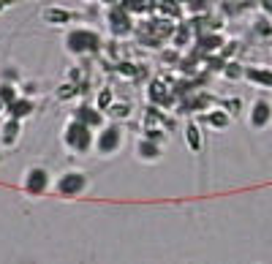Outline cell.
<instances>
[{
	"instance_id": "21",
	"label": "cell",
	"mask_w": 272,
	"mask_h": 264,
	"mask_svg": "<svg viewBox=\"0 0 272 264\" xmlns=\"http://www.w3.org/2000/svg\"><path fill=\"white\" fill-rule=\"evenodd\" d=\"M204 120H207V123H212V125H218V128L226 125V115H223V112H212V115H207Z\"/></svg>"
},
{
	"instance_id": "29",
	"label": "cell",
	"mask_w": 272,
	"mask_h": 264,
	"mask_svg": "<svg viewBox=\"0 0 272 264\" xmlns=\"http://www.w3.org/2000/svg\"><path fill=\"white\" fill-rule=\"evenodd\" d=\"M9 3H11V0H0V11H3L6 6H9Z\"/></svg>"
},
{
	"instance_id": "12",
	"label": "cell",
	"mask_w": 272,
	"mask_h": 264,
	"mask_svg": "<svg viewBox=\"0 0 272 264\" xmlns=\"http://www.w3.org/2000/svg\"><path fill=\"white\" fill-rule=\"evenodd\" d=\"M76 120H82L85 125H98L101 123V115L98 112H93V109H87V107H82L76 112Z\"/></svg>"
},
{
	"instance_id": "31",
	"label": "cell",
	"mask_w": 272,
	"mask_h": 264,
	"mask_svg": "<svg viewBox=\"0 0 272 264\" xmlns=\"http://www.w3.org/2000/svg\"><path fill=\"white\" fill-rule=\"evenodd\" d=\"M177 3H185V0H177Z\"/></svg>"
},
{
	"instance_id": "15",
	"label": "cell",
	"mask_w": 272,
	"mask_h": 264,
	"mask_svg": "<svg viewBox=\"0 0 272 264\" xmlns=\"http://www.w3.org/2000/svg\"><path fill=\"white\" fill-rule=\"evenodd\" d=\"M17 134H19V120L11 117V123L3 128V142H14V139H17Z\"/></svg>"
},
{
	"instance_id": "18",
	"label": "cell",
	"mask_w": 272,
	"mask_h": 264,
	"mask_svg": "<svg viewBox=\"0 0 272 264\" xmlns=\"http://www.w3.org/2000/svg\"><path fill=\"white\" fill-rule=\"evenodd\" d=\"M46 19H49V22H71V14H68V11L49 9V11H46Z\"/></svg>"
},
{
	"instance_id": "20",
	"label": "cell",
	"mask_w": 272,
	"mask_h": 264,
	"mask_svg": "<svg viewBox=\"0 0 272 264\" xmlns=\"http://www.w3.org/2000/svg\"><path fill=\"white\" fill-rule=\"evenodd\" d=\"M204 103H207L204 95H196V98H191L188 103H182V112H188V109H202Z\"/></svg>"
},
{
	"instance_id": "24",
	"label": "cell",
	"mask_w": 272,
	"mask_h": 264,
	"mask_svg": "<svg viewBox=\"0 0 272 264\" xmlns=\"http://www.w3.org/2000/svg\"><path fill=\"white\" fill-rule=\"evenodd\" d=\"M74 93H76V87H74V85H63L60 90H58L60 98H68V95H74Z\"/></svg>"
},
{
	"instance_id": "26",
	"label": "cell",
	"mask_w": 272,
	"mask_h": 264,
	"mask_svg": "<svg viewBox=\"0 0 272 264\" xmlns=\"http://www.w3.org/2000/svg\"><path fill=\"white\" fill-rule=\"evenodd\" d=\"M226 74H229L231 79H237V76H242L245 71H239V66H226Z\"/></svg>"
},
{
	"instance_id": "13",
	"label": "cell",
	"mask_w": 272,
	"mask_h": 264,
	"mask_svg": "<svg viewBox=\"0 0 272 264\" xmlns=\"http://www.w3.org/2000/svg\"><path fill=\"white\" fill-rule=\"evenodd\" d=\"M123 9L125 11H147V9H153V0H123Z\"/></svg>"
},
{
	"instance_id": "7",
	"label": "cell",
	"mask_w": 272,
	"mask_h": 264,
	"mask_svg": "<svg viewBox=\"0 0 272 264\" xmlns=\"http://www.w3.org/2000/svg\"><path fill=\"white\" fill-rule=\"evenodd\" d=\"M267 120H269V103L267 101H259L253 107V115H251V123L256 128H261V125H267Z\"/></svg>"
},
{
	"instance_id": "2",
	"label": "cell",
	"mask_w": 272,
	"mask_h": 264,
	"mask_svg": "<svg viewBox=\"0 0 272 264\" xmlns=\"http://www.w3.org/2000/svg\"><path fill=\"white\" fill-rule=\"evenodd\" d=\"M98 36L90 33V30H74L68 36V49L71 52H95L98 49Z\"/></svg>"
},
{
	"instance_id": "10",
	"label": "cell",
	"mask_w": 272,
	"mask_h": 264,
	"mask_svg": "<svg viewBox=\"0 0 272 264\" xmlns=\"http://www.w3.org/2000/svg\"><path fill=\"white\" fill-rule=\"evenodd\" d=\"M218 46H223L221 36H199V52H212Z\"/></svg>"
},
{
	"instance_id": "22",
	"label": "cell",
	"mask_w": 272,
	"mask_h": 264,
	"mask_svg": "<svg viewBox=\"0 0 272 264\" xmlns=\"http://www.w3.org/2000/svg\"><path fill=\"white\" fill-rule=\"evenodd\" d=\"M185 41H188V25H182V28L177 30V33H174V44H177V46H182Z\"/></svg>"
},
{
	"instance_id": "5",
	"label": "cell",
	"mask_w": 272,
	"mask_h": 264,
	"mask_svg": "<svg viewBox=\"0 0 272 264\" xmlns=\"http://www.w3.org/2000/svg\"><path fill=\"white\" fill-rule=\"evenodd\" d=\"M109 22H112V30H115V33H128V30H131V19H128V11L123 6H115V9L109 11Z\"/></svg>"
},
{
	"instance_id": "23",
	"label": "cell",
	"mask_w": 272,
	"mask_h": 264,
	"mask_svg": "<svg viewBox=\"0 0 272 264\" xmlns=\"http://www.w3.org/2000/svg\"><path fill=\"white\" fill-rule=\"evenodd\" d=\"M120 71H123L125 76H139V71H136V66H131V63H123V66H120Z\"/></svg>"
},
{
	"instance_id": "14",
	"label": "cell",
	"mask_w": 272,
	"mask_h": 264,
	"mask_svg": "<svg viewBox=\"0 0 272 264\" xmlns=\"http://www.w3.org/2000/svg\"><path fill=\"white\" fill-rule=\"evenodd\" d=\"M139 153H142V158L153 161V158H158V147L153 145V139H147V142H142V145H139Z\"/></svg>"
},
{
	"instance_id": "11",
	"label": "cell",
	"mask_w": 272,
	"mask_h": 264,
	"mask_svg": "<svg viewBox=\"0 0 272 264\" xmlns=\"http://www.w3.org/2000/svg\"><path fill=\"white\" fill-rule=\"evenodd\" d=\"M248 79H253V82H261V85H272V71H261V68H248L245 71Z\"/></svg>"
},
{
	"instance_id": "30",
	"label": "cell",
	"mask_w": 272,
	"mask_h": 264,
	"mask_svg": "<svg viewBox=\"0 0 272 264\" xmlns=\"http://www.w3.org/2000/svg\"><path fill=\"white\" fill-rule=\"evenodd\" d=\"M106 3H117V0H106Z\"/></svg>"
},
{
	"instance_id": "8",
	"label": "cell",
	"mask_w": 272,
	"mask_h": 264,
	"mask_svg": "<svg viewBox=\"0 0 272 264\" xmlns=\"http://www.w3.org/2000/svg\"><path fill=\"white\" fill-rule=\"evenodd\" d=\"M9 112H11L14 120H22V117H28L30 112H33V103L30 101H14V103H9Z\"/></svg>"
},
{
	"instance_id": "17",
	"label": "cell",
	"mask_w": 272,
	"mask_h": 264,
	"mask_svg": "<svg viewBox=\"0 0 272 264\" xmlns=\"http://www.w3.org/2000/svg\"><path fill=\"white\" fill-rule=\"evenodd\" d=\"M158 9L166 11V14H172V17H180V6H177V0H161V3H158Z\"/></svg>"
},
{
	"instance_id": "6",
	"label": "cell",
	"mask_w": 272,
	"mask_h": 264,
	"mask_svg": "<svg viewBox=\"0 0 272 264\" xmlns=\"http://www.w3.org/2000/svg\"><path fill=\"white\" fill-rule=\"evenodd\" d=\"M117 145H120V131L117 128H106V131L98 137V147L101 153H112V150H117Z\"/></svg>"
},
{
	"instance_id": "19",
	"label": "cell",
	"mask_w": 272,
	"mask_h": 264,
	"mask_svg": "<svg viewBox=\"0 0 272 264\" xmlns=\"http://www.w3.org/2000/svg\"><path fill=\"white\" fill-rule=\"evenodd\" d=\"M0 101H3V103H14V101H17V93H14V87H9V85L0 87Z\"/></svg>"
},
{
	"instance_id": "16",
	"label": "cell",
	"mask_w": 272,
	"mask_h": 264,
	"mask_svg": "<svg viewBox=\"0 0 272 264\" xmlns=\"http://www.w3.org/2000/svg\"><path fill=\"white\" fill-rule=\"evenodd\" d=\"M188 145H191V150H202V137H199L196 125H188Z\"/></svg>"
},
{
	"instance_id": "27",
	"label": "cell",
	"mask_w": 272,
	"mask_h": 264,
	"mask_svg": "<svg viewBox=\"0 0 272 264\" xmlns=\"http://www.w3.org/2000/svg\"><path fill=\"white\" fill-rule=\"evenodd\" d=\"M188 3H191V9H194V11H204V3H207V0H188Z\"/></svg>"
},
{
	"instance_id": "9",
	"label": "cell",
	"mask_w": 272,
	"mask_h": 264,
	"mask_svg": "<svg viewBox=\"0 0 272 264\" xmlns=\"http://www.w3.org/2000/svg\"><path fill=\"white\" fill-rule=\"evenodd\" d=\"M150 98L158 101V103H172V95L166 93V85L164 82H153V87H150Z\"/></svg>"
},
{
	"instance_id": "28",
	"label": "cell",
	"mask_w": 272,
	"mask_h": 264,
	"mask_svg": "<svg viewBox=\"0 0 272 264\" xmlns=\"http://www.w3.org/2000/svg\"><path fill=\"white\" fill-rule=\"evenodd\" d=\"M259 33H272V28H269V22H259Z\"/></svg>"
},
{
	"instance_id": "1",
	"label": "cell",
	"mask_w": 272,
	"mask_h": 264,
	"mask_svg": "<svg viewBox=\"0 0 272 264\" xmlns=\"http://www.w3.org/2000/svg\"><path fill=\"white\" fill-rule=\"evenodd\" d=\"M93 142V134H90V125H85L82 120H74L66 131V145L74 147V150H87Z\"/></svg>"
},
{
	"instance_id": "4",
	"label": "cell",
	"mask_w": 272,
	"mask_h": 264,
	"mask_svg": "<svg viewBox=\"0 0 272 264\" xmlns=\"http://www.w3.org/2000/svg\"><path fill=\"white\" fill-rule=\"evenodd\" d=\"M46 186H49V174H46L44 169H30L28 172V180H25L28 194H44Z\"/></svg>"
},
{
	"instance_id": "32",
	"label": "cell",
	"mask_w": 272,
	"mask_h": 264,
	"mask_svg": "<svg viewBox=\"0 0 272 264\" xmlns=\"http://www.w3.org/2000/svg\"><path fill=\"white\" fill-rule=\"evenodd\" d=\"M0 107H3V101H0Z\"/></svg>"
},
{
	"instance_id": "25",
	"label": "cell",
	"mask_w": 272,
	"mask_h": 264,
	"mask_svg": "<svg viewBox=\"0 0 272 264\" xmlns=\"http://www.w3.org/2000/svg\"><path fill=\"white\" fill-rule=\"evenodd\" d=\"M109 103H112V93H109V90H103V93H101V98H98V107H101V109H106Z\"/></svg>"
},
{
	"instance_id": "3",
	"label": "cell",
	"mask_w": 272,
	"mask_h": 264,
	"mask_svg": "<svg viewBox=\"0 0 272 264\" xmlns=\"http://www.w3.org/2000/svg\"><path fill=\"white\" fill-rule=\"evenodd\" d=\"M58 191H60V194H66V196L82 194V191H85V174H79V172L66 174V177L58 182Z\"/></svg>"
}]
</instances>
